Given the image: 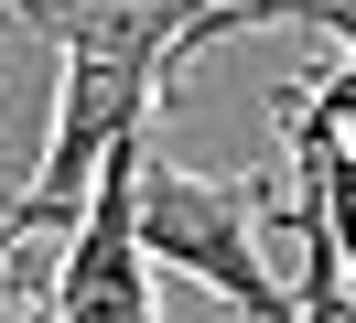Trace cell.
Here are the masks:
<instances>
[{"instance_id":"6da1fadb","label":"cell","mask_w":356,"mask_h":323,"mask_svg":"<svg viewBox=\"0 0 356 323\" xmlns=\"http://www.w3.org/2000/svg\"><path fill=\"white\" fill-rule=\"evenodd\" d=\"M270 172H184L162 140H140V183H130V226L173 280H205L238 323H291V280H270L259 226H270Z\"/></svg>"},{"instance_id":"3957f363","label":"cell","mask_w":356,"mask_h":323,"mask_svg":"<svg viewBox=\"0 0 356 323\" xmlns=\"http://www.w3.org/2000/svg\"><path fill=\"white\" fill-rule=\"evenodd\" d=\"M281 119H291V183H313V205L334 226V258L356 280V151H346V129H334V108L313 86H281Z\"/></svg>"},{"instance_id":"7a4b0ae2","label":"cell","mask_w":356,"mask_h":323,"mask_svg":"<svg viewBox=\"0 0 356 323\" xmlns=\"http://www.w3.org/2000/svg\"><path fill=\"white\" fill-rule=\"evenodd\" d=\"M140 140L152 119H130L97 151L87 194L65 215V270H54V323H162L152 313V248L130 226V183H140Z\"/></svg>"},{"instance_id":"277c9868","label":"cell","mask_w":356,"mask_h":323,"mask_svg":"<svg viewBox=\"0 0 356 323\" xmlns=\"http://www.w3.org/2000/svg\"><path fill=\"white\" fill-rule=\"evenodd\" d=\"M0 323H22V301H11V248H0Z\"/></svg>"}]
</instances>
